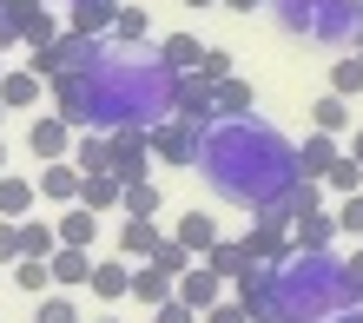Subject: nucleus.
Masks as SVG:
<instances>
[{
	"label": "nucleus",
	"instance_id": "obj_1",
	"mask_svg": "<svg viewBox=\"0 0 363 323\" xmlns=\"http://www.w3.org/2000/svg\"><path fill=\"white\" fill-rule=\"evenodd\" d=\"M179 79L159 60V47H106V60H93L86 73H60L53 79V113L73 132H152L179 113Z\"/></svg>",
	"mask_w": 363,
	"mask_h": 323
},
{
	"label": "nucleus",
	"instance_id": "obj_2",
	"mask_svg": "<svg viewBox=\"0 0 363 323\" xmlns=\"http://www.w3.org/2000/svg\"><path fill=\"white\" fill-rule=\"evenodd\" d=\"M199 178L238 211H271L297 191V145L271 119H218L199 145Z\"/></svg>",
	"mask_w": 363,
	"mask_h": 323
},
{
	"label": "nucleus",
	"instance_id": "obj_3",
	"mask_svg": "<svg viewBox=\"0 0 363 323\" xmlns=\"http://www.w3.org/2000/svg\"><path fill=\"white\" fill-rule=\"evenodd\" d=\"M350 264L330 251H291L284 264H271V310L277 323H324L350 310Z\"/></svg>",
	"mask_w": 363,
	"mask_h": 323
},
{
	"label": "nucleus",
	"instance_id": "obj_4",
	"mask_svg": "<svg viewBox=\"0 0 363 323\" xmlns=\"http://www.w3.org/2000/svg\"><path fill=\"white\" fill-rule=\"evenodd\" d=\"M277 13V27L297 33V40H317V47H344V40L363 33L357 20V0H264Z\"/></svg>",
	"mask_w": 363,
	"mask_h": 323
},
{
	"label": "nucleus",
	"instance_id": "obj_5",
	"mask_svg": "<svg viewBox=\"0 0 363 323\" xmlns=\"http://www.w3.org/2000/svg\"><path fill=\"white\" fill-rule=\"evenodd\" d=\"M93 60H106V40H86V33H60L53 47H40L27 67L40 73V79H60V73H86Z\"/></svg>",
	"mask_w": 363,
	"mask_h": 323
},
{
	"label": "nucleus",
	"instance_id": "obj_6",
	"mask_svg": "<svg viewBox=\"0 0 363 323\" xmlns=\"http://www.w3.org/2000/svg\"><path fill=\"white\" fill-rule=\"evenodd\" d=\"M199 145H205V132H199V125H185V119L152 125V159L159 165H191V171H199Z\"/></svg>",
	"mask_w": 363,
	"mask_h": 323
},
{
	"label": "nucleus",
	"instance_id": "obj_7",
	"mask_svg": "<svg viewBox=\"0 0 363 323\" xmlns=\"http://www.w3.org/2000/svg\"><path fill=\"white\" fill-rule=\"evenodd\" d=\"M7 13H13L20 47H27V53H40V47H53V40H60V20H53L47 0H7Z\"/></svg>",
	"mask_w": 363,
	"mask_h": 323
},
{
	"label": "nucleus",
	"instance_id": "obj_8",
	"mask_svg": "<svg viewBox=\"0 0 363 323\" xmlns=\"http://www.w3.org/2000/svg\"><path fill=\"white\" fill-rule=\"evenodd\" d=\"M73 125L60 119V113H40L33 125H27V145H33V159H47V165H60V159H73Z\"/></svg>",
	"mask_w": 363,
	"mask_h": 323
},
{
	"label": "nucleus",
	"instance_id": "obj_9",
	"mask_svg": "<svg viewBox=\"0 0 363 323\" xmlns=\"http://www.w3.org/2000/svg\"><path fill=\"white\" fill-rule=\"evenodd\" d=\"M119 7H125V0H73V13H67V33L106 40V33L119 27Z\"/></svg>",
	"mask_w": 363,
	"mask_h": 323
},
{
	"label": "nucleus",
	"instance_id": "obj_10",
	"mask_svg": "<svg viewBox=\"0 0 363 323\" xmlns=\"http://www.w3.org/2000/svg\"><path fill=\"white\" fill-rule=\"evenodd\" d=\"M145 159H152V132H139V125H125V132H113V171L125 185L145 178Z\"/></svg>",
	"mask_w": 363,
	"mask_h": 323
},
{
	"label": "nucleus",
	"instance_id": "obj_11",
	"mask_svg": "<svg viewBox=\"0 0 363 323\" xmlns=\"http://www.w3.org/2000/svg\"><path fill=\"white\" fill-rule=\"evenodd\" d=\"M179 304H191V310H211V304H225V277L211 271V264H191L185 277H179Z\"/></svg>",
	"mask_w": 363,
	"mask_h": 323
},
{
	"label": "nucleus",
	"instance_id": "obj_12",
	"mask_svg": "<svg viewBox=\"0 0 363 323\" xmlns=\"http://www.w3.org/2000/svg\"><path fill=\"white\" fill-rule=\"evenodd\" d=\"M133 257H99L93 264V297L99 304H119V297H133Z\"/></svg>",
	"mask_w": 363,
	"mask_h": 323
},
{
	"label": "nucleus",
	"instance_id": "obj_13",
	"mask_svg": "<svg viewBox=\"0 0 363 323\" xmlns=\"http://www.w3.org/2000/svg\"><path fill=\"white\" fill-rule=\"evenodd\" d=\"M337 159H344L337 132H304V145H297V171H304V178H330Z\"/></svg>",
	"mask_w": 363,
	"mask_h": 323
},
{
	"label": "nucleus",
	"instance_id": "obj_14",
	"mask_svg": "<svg viewBox=\"0 0 363 323\" xmlns=\"http://www.w3.org/2000/svg\"><path fill=\"white\" fill-rule=\"evenodd\" d=\"M330 238H344L337 231V211H304L291 225V251H330Z\"/></svg>",
	"mask_w": 363,
	"mask_h": 323
},
{
	"label": "nucleus",
	"instance_id": "obj_15",
	"mask_svg": "<svg viewBox=\"0 0 363 323\" xmlns=\"http://www.w3.org/2000/svg\"><path fill=\"white\" fill-rule=\"evenodd\" d=\"M79 185H86V171H79L73 159H60L40 171V198H53V205H79Z\"/></svg>",
	"mask_w": 363,
	"mask_h": 323
},
{
	"label": "nucleus",
	"instance_id": "obj_16",
	"mask_svg": "<svg viewBox=\"0 0 363 323\" xmlns=\"http://www.w3.org/2000/svg\"><path fill=\"white\" fill-rule=\"evenodd\" d=\"M79 205L86 211H125V178L119 171H93V178L79 185Z\"/></svg>",
	"mask_w": 363,
	"mask_h": 323
},
{
	"label": "nucleus",
	"instance_id": "obj_17",
	"mask_svg": "<svg viewBox=\"0 0 363 323\" xmlns=\"http://www.w3.org/2000/svg\"><path fill=\"white\" fill-rule=\"evenodd\" d=\"M40 205V178H20V171H0V218H27Z\"/></svg>",
	"mask_w": 363,
	"mask_h": 323
},
{
	"label": "nucleus",
	"instance_id": "obj_18",
	"mask_svg": "<svg viewBox=\"0 0 363 323\" xmlns=\"http://www.w3.org/2000/svg\"><path fill=\"white\" fill-rule=\"evenodd\" d=\"M47 264H53V284H60V290H79V284H93V251H73V244H60V251L47 257Z\"/></svg>",
	"mask_w": 363,
	"mask_h": 323
},
{
	"label": "nucleus",
	"instance_id": "obj_19",
	"mask_svg": "<svg viewBox=\"0 0 363 323\" xmlns=\"http://www.w3.org/2000/svg\"><path fill=\"white\" fill-rule=\"evenodd\" d=\"M53 231H60V244H73V251H93V238H99V211H86V205H67Z\"/></svg>",
	"mask_w": 363,
	"mask_h": 323
},
{
	"label": "nucleus",
	"instance_id": "obj_20",
	"mask_svg": "<svg viewBox=\"0 0 363 323\" xmlns=\"http://www.w3.org/2000/svg\"><path fill=\"white\" fill-rule=\"evenodd\" d=\"M73 165L86 171V178L93 171H113V132H79L73 139Z\"/></svg>",
	"mask_w": 363,
	"mask_h": 323
},
{
	"label": "nucleus",
	"instance_id": "obj_21",
	"mask_svg": "<svg viewBox=\"0 0 363 323\" xmlns=\"http://www.w3.org/2000/svg\"><path fill=\"white\" fill-rule=\"evenodd\" d=\"M350 113H357V106L344 93H324V99L311 106V132H337V139H344L350 132Z\"/></svg>",
	"mask_w": 363,
	"mask_h": 323
},
{
	"label": "nucleus",
	"instance_id": "obj_22",
	"mask_svg": "<svg viewBox=\"0 0 363 323\" xmlns=\"http://www.w3.org/2000/svg\"><path fill=\"white\" fill-rule=\"evenodd\" d=\"M211 99H218V119H251V113H258V93H251V79H225V86H211Z\"/></svg>",
	"mask_w": 363,
	"mask_h": 323
},
{
	"label": "nucleus",
	"instance_id": "obj_23",
	"mask_svg": "<svg viewBox=\"0 0 363 323\" xmlns=\"http://www.w3.org/2000/svg\"><path fill=\"white\" fill-rule=\"evenodd\" d=\"M159 60H165L172 73H199L205 47H199V33H165V40H159Z\"/></svg>",
	"mask_w": 363,
	"mask_h": 323
},
{
	"label": "nucleus",
	"instance_id": "obj_24",
	"mask_svg": "<svg viewBox=\"0 0 363 323\" xmlns=\"http://www.w3.org/2000/svg\"><path fill=\"white\" fill-rule=\"evenodd\" d=\"M172 238H179V244H185L191 257H205L211 244H218V225H211V218H205V211H185V218L172 225Z\"/></svg>",
	"mask_w": 363,
	"mask_h": 323
},
{
	"label": "nucleus",
	"instance_id": "obj_25",
	"mask_svg": "<svg viewBox=\"0 0 363 323\" xmlns=\"http://www.w3.org/2000/svg\"><path fill=\"white\" fill-rule=\"evenodd\" d=\"M33 99H40V73L33 67H13L7 79H0V106H7V113H27Z\"/></svg>",
	"mask_w": 363,
	"mask_h": 323
},
{
	"label": "nucleus",
	"instance_id": "obj_26",
	"mask_svg": "<svg viewBox=\"0 0 363 323\" xmlns=\"http://www.w3.org/2000/svg\"><path fill=\"white\" fill-rule=\"evenodd\" d=\"M165 238H159V225L152 218H125L119 225V257H152Z\"/></svg>",
	"mask_w": 363,
	"mask_h": 323
},
{
	"label": "nucleus",
	"instance_id": "obj_27",
	"mask_svg": "<svg viewBox=\"0 0 363 323\" xmlns=\"http://www.w3.org/2000/svg\"><path fill=\"white\" fill-rule=\"evenodd\" d=\"M133 297H139L145 310H159V304H172V297H179V277H165V271H152V264H145V271L133 277Z\"/></svg>",
	"mask_w": 363,
	"mask_h": 323
},
{
	"label": "nucleus",
	"instance_id": "obj_28",
	"mask_svg": "<svg viewBox=\"0 0 363 323\" xmlns=\"http://www.w3.org/2000/svg\"><path fill=\"white\" fill-rule=\"evenodd\" d=\"M205 264L218 271V277H245V271H251V251H245V238H238V244H231V238H218V244L205 251Z\"/></svg>",
	"mask_w": 363,
	"mask_h": 323
},
{
	"label": "nucleus",
	"instance_id": "obj_29",
	"mask_svg": "<svg viewBox=\"0 0 363 323\" xmlns=\"http://www.w3.org/2000/svg\"><path fill=\"white\" fill-rule=\"evenodd\" d=\"M7 277H13V284L27 290V297H47V290H53V264H47V257H20Z\"/></svg>",
	"mask_w": 363,
	"mask_h": 323
},
{
	"label": "nucleus",
	"instance_id": "obj_30",
	"mask_svg": "<svg viewBox=\"0 0 363 323\" xmlns=\"http://www.w3.org/2000/svg\"><path fill=\"white\" fill-rule=\"evenodd\" d=\"M33 323H86V317L67 290H47V297H33Z\"/></svg>",
	"mask_w": 363,
	"mask_h": 323
},
{
	"label": "nucleus",
	"instance_id": "obj_31",
	"mask_svg": "<svg viewBox=\"0 0 363 323\" xmlns=\"http://www.w3.org/2000/svg\"><path fill=\"white\" fill-rule=\"evenodd\" d=\"M20 251H27V257H53V251H60V231H53L47 218H40V225L20 218Z\"/></svg>",
	"mask_w": 363,
	"mask_h": 323
},
{
	"label": "nucleus",
	"instance_id": "obj_32",
	"mask_svg": "<svg viewBox=\"0 0 363 323\" xmlns=\"http://www.w3.org/2000/svg\"><path fill=\"white\" fill-rule=\"evenodd\" d=\"M159 185L152 178H133V185H125V218H159Z\"/></svg>",
	"mask_w": 363,
	"mask_h": 323
},
{
	"label": "nucleus",
	"instance_id": "obj_33",
	"mask_svg": "<svg viewBox=\"0 0 363 323\" xmlns=\"http://www.w3.org/2000/svg\"><path fill=\"white\" fill-rule=\"evenodd\" d=\"M145 264H152V271H165V277H185L191 264H199V257H191V251H185L179 238H165V244H159L152 257H145Z\"/></svg>",
	"mask_w": 363,
	"mask_h": 323
},
{
	"label": "nucleus",
	"instance_id": "obj_34",
	"mask_svg": "<svg viewBox=\"0 0 363 323\" xmlns=\"http://www.w3.org/2000/svg\"><path fill=\"white\" fill-rule=\"evenodd\" d=\"M145 33H152V20H145V7H119V27H113V47H139Z\"/></svg>",
	"mask_w": 363,
	"mask_h": 323
},
{
	"label": "nucleus",
	"instance_id": "obj_35",
	"mask_svg": "<svg viewBox=\"0 0 363 323\" xmlns=\"http://www.w3.org/2000/svg\"><path fill=\"white\" fill-rule=\"evenodd\" d=\"M324 191H337V198H350V191H363V165L344 152V159H337L330 165V178H324Z\"/></svg>",
	"mask_w": 363,
	"mask_h": 323
},
{
	"label": "nucleus",
	"instance_id": "obj_36",
	"mask_svg": "<svg viewBox=\"0 0 363 323\" xmlns=\"http://www.w3.org/2000/svg\"><path fill=\"white\" fill-rule=\"evenodd\" d=\"M330 93H344V99H357V93H363V60H357V53L330 67Z\"/></svg>",
	"mask_w": 363,
	"mask_h": 323
},
{
	"label": "nucleus",
	"instance_id": "obj_37",
	"mask_svg": "<svg viewBox=\"0 0 363 323\" xmlns=\"http://www.w3.org/2000/svg\"><path fill=\"white\" fill-rule=\"evenodd\" d=\"M199 79H205V86H225V79H231V53H225V47H205Z\"/></svg>",
	"mask_w": 363,
	"mask_h": 323
},
{
	"label": "nucleus",
	"instance_id": "obj_38",
	"mask_svg": "<svg viewBox=\"0 0 363 323\" xmlns=\"http://www.w3.org/2000/svg\"><path fill=\"white\" fill-rule=\"evenodd\" d=\"M337 231H344V238H363V191H350V198L337 205Z\"/></svg>",
	"mask_w": 363,
	"mask_h": 323
},
{
	"label": "nucleus",
	"instance_id": "obj_39",
	"mask_svg": "<svg viewBox=\"0 0 363 323\" xmlns=\"http://www.w3.org/2000/svg\"><path fill=\"white\" fill-rule=\"evenodd\" d=\"M20 257H27V251H20V218H0V264H20Z\"/></svg>",
	"mask_w": 363,
	"mask_h": 323
},
{
	"label": "nucleus",
	"instance_id": "obj_40",
	"mask_svg": "<svg viewBox=\"0 0 363 323\" xmlns=\"http://www.w3.org/2000/svg\"><path fill=\"white\" fill-rule=\"evenodd\" d=\"M205 323H258V317H251L238 297H225V304H211V310H205Z\"/></svg>",
	"mask_w": 363,
	"mask_h": 323
},
{
	"label": "nucleus",
	"instance_id": "obj_41",
	"mask_svg": "<svg viewBox=\"0 0 363 323\" xmlns=\"http://www.w3.org/2000/svg\"><path fill=\"white\" fill-rule=\"evenodd\" d=\"M152 323H205V317L191 310V304H179V297H172V304H159V310H152Z\"/></svg>",
	"mask_w": 363,
	"mask_h": 323
},
{
	"label": "nucleus",
	"instance_id": "obj_42",
	"mask_svg": "<svg viewBox=\"0 0 363 323\" xmlns=\"http://www.w3.org/2000/svg\"><path fill=\"white\" fill-rule=\"evenodd\" d=\"M7 47H20V27H13V13L0 7V53H7Z\"/></svg>",
	"mask_w": 363,
	"mask_h": 323
},
{
	"label": "nucleus",
	"instance_id": "obj_43",
	"mask_svg": "<svg viewBox=\"0 0 363 323\" xmlns=\"http://www.w3.org/2000/svg\"><path fill=\"white\" fill-rule=\"evenodd\" d=\"M350 159L363 165V125H357V132H350Z\"/></svg>",
	"mask_w": 363,
	"mask_h": 323
},
{
	"label": "nucleus",
	"instance_id": "obj_44",
	"mask_svg": "<svg viewBox=\"0 0 363 323\" xmlns=\"http://www.w3.org/2000/svg\"><path fill=\"white\" fill-rule=\"evenodd\" d=\"M225 7H238V13H251V7H258V0H225Z\"/></svg>",
	"mask_w": 363,
	"mask_h": 323
},
{
	"label": "nucleus",
	"instance_id": "obj_45",
	"mask_svg": "<svg viewBox=\"0 0 363 323\" xmlns=\"http://www.w3.org/2000/svg\"><path fill=\"white\" fill-rule=\"evenodd\" d=\"M185 7H225V0H185Z\"/></svg>",
	"mask_w": 363,
	"mask_h": 323
},
{
	"label": "nucleus",
	"instance_id": "obj_46",
	"mask_svg": "<svg viewBox=\"0 0 363 323\" xmlns=\"http://www.w3.org/2000/svg\"><path fill=\"white\" fill-rule=\"evenodd\" d=\"M0 171H7V145H0Z\"/></svg>",
	"mask_w": 363,
	"mask_h": 323
},
{
	"label": "nucleus",
	"instance_id": "obj_47",
	"mask_svg": "<svg viewBox=\"0 0 363 323\" xmlns=\"http://www.w3.org/2000/svg\"><path fill=\"white\" fill-rule=\"evenodd\" d=\"M357 60H363V33H357Z\"/></svg>",
	"mask_w": 363,
	"mask_h": 323
},
{
	"label": "nucleus",
	"instance_id": "obj_48",
	"mask_svg": "<svg viewBox=\"0 0 363 323\" xmlns=\"http://www.w3.org/2000/svg\"><path fill=\"white\" fill-rule=\"evenodd\" d=\"M0 79H7V60H0Z\"/></svg>",
	"mask_w": 363,
	"mask_h": 323
},
{
	"label": "nucleus",
	"instance_id": "obj_49",
	"mask_svg": "<svg viewBox=\"0 0 363 323\" xmlns=\"http://www.w3.org/2000/svg\"><path fill=\"white\" fill-rule=\"evenodd\" d=\"M0 119H7V106H0Z\"/></svg>",
	"mask_w": 363,
	"mask_h": 323
},
{
	"label": "nucleus",
	"instance_id": "obj_50",
	"mask_svg": "<svg viewBox=\"0 0 363 323\" xmlns=\"http://www.w3.org/2000/svg\"><path fill=\"white\" fill-rule=\"evenodd\" d=\"M99 323H113V317H99Z\"/></svg>",
	"mask_w": 363,
	"mask_h": 323
},
{
	"label": "nucleus",
	"instance_id": "obj_51",
	"mask_svg": "<svg viewBox=\"0 0 363 323\" xmlns=\"http://www.w3.org/2000/svg\"><path fill=\"white\" fill-rule=\"evenodd\" d=\"M0 7H7V0H0Z\"/></svg>",
	"mask_w": 363,
	"mask_h": 323
}]
</instances>
